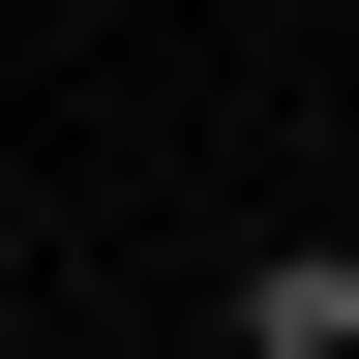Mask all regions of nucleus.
Returning <instances> with one entry per match:
<instances>
[{"instance_id":"1","label":"nucleus","mask_w":359,"mask_h":359,"mask_svg":"<svg viewBox=\"0 0 359 359\" xmlns=\"http://www.w3.org/2000/svg\"><path fill=\"white\" fill-rule=\"evenodd\" d=\"M210 330H240V359H359V240H240Z\"/></svg>"}]
</instances>
